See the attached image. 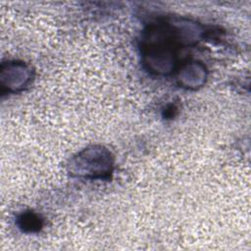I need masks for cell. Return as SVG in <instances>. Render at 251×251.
I'll list each match as a JSON object with an SVG mask.
<instances>
[{
  "label": "cell",
  "mask_w": 251,
  "mask_h": 251,
  "mask_svg": "<svg viewBox=\"0 0 251 251\" xmlns=\"http://www.w3.org/2000/svg\"><path fill=\"white\" fill-rule=\"evenodd\" d=\"M111 152L103 146H90L72 158L69 164L73 176L84 178H104L113 171Z\"/></svg>",
  "instance_id": "2"
},
{
  "label": "cell",
  "mask_w": 251,
  "mask_h": 251,
  "mask_svg": "<svg viewBox=\"0 0 251 251\" xmlns=\"http://www.w3.org/2000/svg\"><path fill=\"white\" fill-rule=\"evenodd\" d=\"M201 31L198 25L188 21L151 25L144 32L141 45L147 70L156 75L172 73L177 63L176 53L179 46L195 43Z\"/></svg>",
  "instance_id": "1"
},
{
  "label": "cell",
  "mask_w": 251,
  "mask_h": 251,
  "mask_svg": "<svg viewBox=\"0 0 251 251\" xmlns=\"http://www.w3.org/2000/svg\"><path fill=\"white\" fill-rule=\"evenodd\" d=\"M207 70L199 62H187L179 68L177 80L179 85L188 89H196L205 83Z\"/></svg>",
  "instance_id": "4"
},
{
  "label": "cell",
  "mask_w": 251,
  "mask_h": 251,
  "mask_svg": "<svg viewBox=\"0 0 251 251\" xmlns=\"http://www.w3.org/2000/svg\"><path fill=\"white\" fill-rule=\"evenodd\" d=\"M18 225L25 232H34L40 229L41 220L32 212H25L18 218Z\"/></svg>",
  "instance_id": "5"
},
{
  "label": "cell",
  "mask_w": 251,
  "mask_h": 251,
  "mask_svg": "<svg viewBox=\"0 0 251 251\" xmlns=\"http://www.w3.org/2000/svg\"><path fill=\"white\" fill-rule=\"evenodd\" d=\"M33 78V71L24 62L8 61L2 63L0 85L3 93H15L24 90Z\"/></svg>",
  "instance_id": "3"
}]
</instances>
